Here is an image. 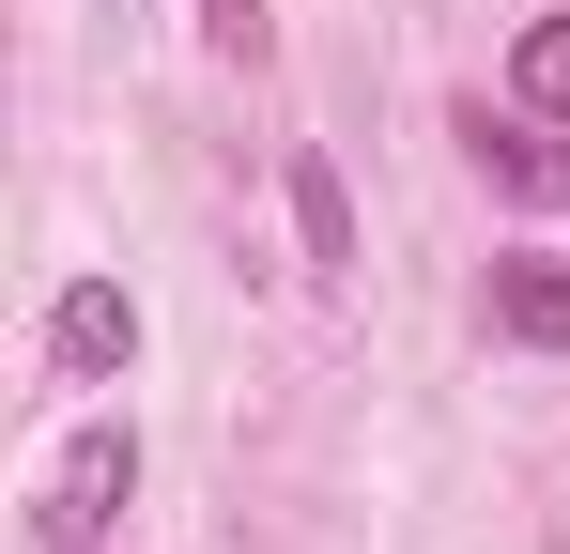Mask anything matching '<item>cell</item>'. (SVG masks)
Listing matches in <instances>:
<instances>
[{"instance_id": "1", "label": "cell", "mask_w": 570, "mask_h": 554, "mask_svg": "<svg viewBox=\"0 0 570 554\" xmlns=\"http://www.w3.org/2000/svg\"><path fill=\"white\" fill-rule=\"evenodd\" d=\"M124 508H139V432H124V416H94L78 447L47 462L31 540H47V554H108V540H124Z\"/></svg>"}, {"instance_id": "2", "label": "cell", "mask_w": 570, "mask_h": 554, "mask_svg": "<svg viewBox=\"0 0 570 554\" xmlns=\"http://www.w3.org/2000/svg\"><path fill=\"white\" fill-rule=\"evenodd\" d=\"M47 355H62V385H124V369H139V293H124V277H62Z\"/></svg>"}, {"instance_id": "3", "label": "cell", "mask_w": 570, "mask_h": 554, "mask_svg": "<svg viewBox=\"0 0 570 554\" xmlns=\"http://www.w3.org/2000/svg\"><path fill=\"white\" fill-rule=\"evenodd\" d=\"M478 170L509 185L524 216H556V200H570V139H556V123H540V108H509V123L478 108Z\"/></svg>"}, {"instance_id": "4", "label": "cell", "mask_w": 570, "mask_h": 554, "mask_svg": "<svg viewBox=\"0 0 570 554\" xmlns=\"http://www.w3.org/2000/svg\"><path fill=\"white\" fill-rule=\"evenodd\" d=\"M493 339H524V355H570V263L509 247V263H493Z\"/></svg>"}, {"instance_id": "5", "label": "cell", "mask_w": 570, "mask_h": 554, "mask_svg": "<svg viewBox=\"0 0 570 554\" xmlns=\"http://www.w3.org/2000/svg\"><path fill=\"white\" fill-rule=\"evenodd\" d=\"M293 247H308V277H355V185H340V155H293Z\"/></svg>"}, {"instance_id": "6", "label": "cell", "mask_w": 570, "mask_h": 554, "mask_svg": "<svg viewBox=\"0 0 570 554\" xmlns=\"http://www.w3.org/2000/svg\"><path fill=\"white\" fill-rule=\"evenodd\" d=\"M509 108L570 123V16H524V47H509Z\"/></svg>"}, {"instance_id": "7", "label": "cell", "mask_w": 570, "mask_h": 554, "mask_svg": "<svg viewBox=\"0 0 570 554\" xmlns=\"http://www.w3.org/2000/svg\"><path fill=\"white\" fill-rule=\"evenodd\" d=\"M200 47H216V62H278V16H263V0H200Z\"/></svg>"}]
</instances>
